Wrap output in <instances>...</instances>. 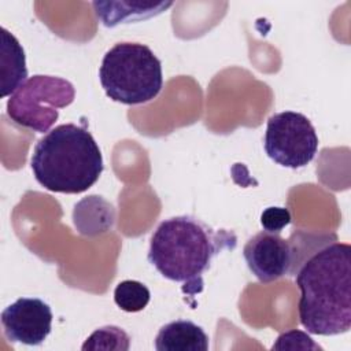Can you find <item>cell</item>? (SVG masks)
Wrapping results in <instances>:
<instances>
[{
  "mask_svg": "<svg viewBox=\"0 0 351 351\" xmlns=\"http://www.w3.org/2000/svg\"><path fill=\"white\" fill-rule=\"evenodd\" d=\"M73 221L81 234L104 233L114 223V207L101 196H86L75 204Z\"/></svg>",
  "mask_w": 351,
  "mask_h": 351,
  "instance_id": "obj_12",
  "label": "cell"
},
{
  "mask_svg": "<svg viewBox=\"0 0 351 351\" xmlns=\"http://www.w3.org/2000/svg\"><path fill=\"white\" fill-rule=\"evenodd\" d=\"M289 222L291 213L285 207H267L261 214V225L270 233H280Z\"/></svg>",
  "mask_w": 351,
  "mask_h": 351,
  "instance_id": "obj_16",
  "label": "cell"
},
{
  "mask_svg": "<svg viewBox=\"0 0 351 351\" xmlns=\"http://www.w3.org/2000/svg\"><path fill=\"white\" fill-rule=\"evenodd\" d=\"M263 147L267 156L277 165L299 169L314 159L318 151V136L306 115L282 111L267 119Z\"/></svg>",
  "mask_w": 351,
  "mask_h": 351,
  "instance_id": "obj_6",
  "label": "cell"
},
{
  "mask_svg": "<svg viewBox=\"0 0 351 351\" xmlns=\"http://www.w3.org/2000/svg\"><path fill=\"white\" fill-rule=\"evenodd\" d=\"M236 234L191 215L162 221L151 236L148 262L167 280L182 284V292L195 296L203 291V274L213 258L236 247Z\"/></svg>",
  "mask_w": 351,
  "mask_h": 351,
  "instance_id": "obj_2",
  "label": "cell"
},
{
  "mask_svg": "<svg viewBox=\"0 0 351 351\" xmlns=\"http://www.w3.org/2000/svg\"><path fill=\"white\" fill-rule=\"evenodd\" d=\"M154 346L158 351H207L208 336L197 324L177 319L159 329Z\"/></svg>",
  "mask_w": 351,
  "mask_h": 351,
  "instance_id": "obj_10",
  "label": "cell"
},
{
  "mask_svg": "<svg viewBox=\"0 0 351 351\" xmlns=\"http://www.w3.org/2000/svg\"><path fill=\"white\" fill-rule=\"evenodd\" d=\"M74 85L60 77L37 74L29 77L8 99L7 115L18 125L38 133L49 132L59 108L74 101Z\"/></svg>",
  "mask_w": 351,
  "mask_h": 351,
  "instance_id": "obj_5",
  "label": "cell"
},
{
  "mask_svg": "<svg viewBox=\"0 0 351 351\" xmlns=\"http://www.w3.org/2000/svg\"><path fill=\"white\" fill-rule=\"evenodd\" d=\"M302 326L311 335L335 336L351 328V245L332 243L295 271Z\"/></svg>",
  "mask_w": 351,
  "mask_h": 351,
  "instance_id": "obj_1",
  "label": "cell"
},
{
  "mask_svg": "<svg viewBox=\"0 0 351 351\" xmlns=\"http://www.w3.org/2000/svg\"><path fill=\"white\" fill-rule=\"evenodd\" d=\"M243 256L261 282H271L296 271L295 247L278 233L262 230L254 234L245 243Z\"/></svg>",
  "mask_w": 351,
  "mask_h": 351,
  "instance_id": "obj_7",
  "label": "cell"
},
{
  "mask_svg": "<svg viewBox=\"0 0 351 351\" xmlns=\"http://www.w3.org/2000/svg\"><path fill=\"white\" fill-rule=\"evenodd\" d=\"M99 80L111 100L128 106L144 104L162 90V63L145 44L117 43L101 59Z\"/></svg>",
  "mask_w": 351,
  "mask_h": 351,
  "instance_id": "obj_4",
  "label": "cell"
},
{
  "mask_svg": "<svg viewBox=\"0 0 351 351\" xmlns=\"http://www.w3.org/2000/svg\"><path fill=\"white\" fill-rule=\"evenodd\" d=\"M271 350H322L306 332L292 329L281 333Z\"/></svg>",
  "mask_w": 351,
  "mask_h": 351,
  "instance_id": "obj_15",
  "label": "cell"
},
{
  "mask_svg": "<svg viewBox=\"0 0 351 351\" xmlns=\"http://www.w3.org/2000/svg\"><path fill=\"white\" fill-rule=\"evenodd\" d=\"M130 348L129 335L119 326L106 325L97 328L82 344V351L106 350V351H128Z\"/></svg>",
  "mask_w": 351,
  "mask_h": 351,
  "instance_id": "obj_14",
  "label": "cell"
},
{
  "mask_svg": "<svg viewBox=\"0 0 351 351\" xmlns=\"http://www.w3.org/2000/svg\"><path fill=\"white\" fill-rule=\"evenodd\" d=\"M173 1H93L96 16L107 27L156 16L170 8Z\"/></svg>",
  "mask_w": 351,
  "mask_h": 351,
  "instance_id": "obj_9",
  "label": "cell"
},
{
  "mask_svg": "<svg viewBox=\"0 0 351 351\" xmlns=\"http://www.w3.org/2000/svg\"><path fill=\"white\" fill-rule=\"evenodd\" d=\"M30 166L36 181L51 192L81 193L103 173L101 151L88 129L63 123L41 137Z\"/></svg>",
  "mask_w": 351,
  "mask_h": 351,
  "instance_id": "obj_3",
  "label": "cell"
},
{
  "mask_svg": "<svg viewBox=\"0 0 351 351\" xmlns=\"http://www.w3.org/2000/svg\"><path fill=\"white\" fill-rule=\"evenodd\" d=\"M0 77L1 97L12 95L27 80L25 51L16 37L5 27H1Z\"/></svg>",
  "mask_w": 351,
  "mask_h": 351,
  "instance_id": "obj_11",
  "label": "cell"
},
{
  "mask_svg": "<svg viewBox=\"0 0 351 351\" xmlns=\"http://www.w3.org/2000/svg\"><path fill=\"white\" fill-rule=\"evenodd\" d=\"M149 289L140 281L123 280L118 282L114 289L115 304L126 313H137L147 307L149 303Z\"/></svg>",
  "mask_w": 351,
  "mask_h": 351,
  "instance_id": "obj_13",
  "label": "cell"
},
{
  "mask_svg": "<svg viewBox=\"0 0 351 351\" xmlns=\"http://www.w3.org/2000/svg\"><path fill=\"white\" fill-rule=\"evenodd\" d=\"M5 337L12 343L40 346L52 329V310L38 298H19L1 311Z\"/></svg>",
  "mask_w": 351,
  "mask_h": 351,
  "instance_id": "obj_8",
  "label": "cell"
}]
</instances>
